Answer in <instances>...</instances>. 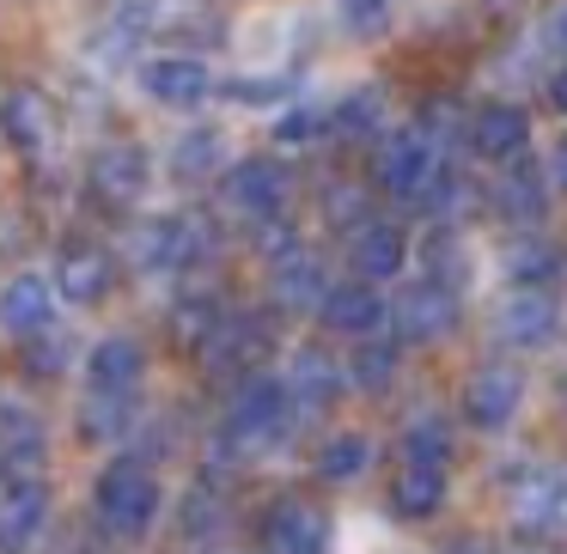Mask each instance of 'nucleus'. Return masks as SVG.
I'll list each match as a JSON object with an SVG mask.
<instances>
[{
    "label": "nucleus",
    "mask_w": 567,
    "mask_h": 554,
    "mask_svg": "<svg viewBox=\"0 0 567 554\" xmlns=\"http://www.w3.org/2000/svg\"><path fill=\"white\" fill-rule=\"evenodd\" d=\"M518 403H525V372L506 366V359H494V366H476L464 384V420L482 432H501L506 420L518 415Z\"/></svg>",
    "instance_id": "obj_10"
},
{
    "label": "nucleus",
    "mask_w": 567,
    "mask_h": 554,
    "mask_svg": "<svg viewBox=\"0 0 567 554\" xmlns=\"http://www.w3.org/2000/svg\"><path fill=\"white\" fill-rule=\"evenodd\" d=\"M342 19H348V31H379L384 19H391V0H342Z\"/></svg>",
    "instance_id": "obj_38"
},
{
    "label": "nucleus",
    "mask_w": 567,
    "mask_h": 554,
    "mask_svg": "<svg viewBox=\"0 0 567 554\" xmlns=\"http://www.w3.org/2000/svg\"><path fill=\"white\" fill-rule=\"evenodd\" d=\"M452 323H457V293L440 281H409L391 305V330L403 342H440V335H452Z\"/></svg>",
    "instance_id": "obj_12"
},
{
    "label": "nucleus",
    "mask_w": 567,
    "mask_h": 554,
    "mask_svg": "<svg viewBox=\"0 0 567 554\" xmlns=\"http://www.w3.org/2000/svg\"><path fill=\"white\" fill-rule=\"evenodd\" d=\"M530 140V116L518 111V104H482L476 116H470V147L482 153V159H518Z\"/></svg>",
    "instance_id": "obj_20"
},
{
    "label": "nucleus",
    "mask_w": 567,
    "mask_h": 554,
    "mask_svg": "<svg viewBox=\"0 0 567 554\" xmlns=\"http://www.w3.org/2000/svg\"><path fill=\"white\" fill-rule=\"evenodd\" d=\"M543 201H549V196H543V177L537 171H518V177H506V184H501V208L518 213V220H537Z\"/></svg>",
    "instance_id": "obj_35"
},
{
    "label": "nucleus",
    "mask_w": 567,
    "mask_h": 554,
    "mask_svg": "<svg viewBox=\"0 0 567 554\" xmlns=\"http://www.w3.org/2000/svg\"><path fill=\"white\" fill-rule=\"evenodd\" d=\"M287 184H293V177H287L281 159H238V165H226V177H220V201L238 220L262 226L287 208Z\"/></svg>",
    "instance_id": "obj_6"
},
{
    "label": "nucleus",
    "mask_w": 567,
    "mask_h": 554,
    "mask_svg": "<svg viewBox=\"0 0 567 554\" xmlns=\"http://www.w3.org/2000/svg\"><path fill=\"white\" fill-rule=\"evenodd\" d=\"M220 317H226V311H220V299H208V293H189L184 305L172 311V335H177L184 347H196V354H202V347H208V335L220 330Z\"/></svg>",
    "instance_id": "obj_30"
},
{
    "label": "nucleus",
    "mask_w": 567,
    "mask_h": 554,
    "mask_svg": "<svg viewBox=\"0 0 567 554\" xmlns=\"http://www.w3.org/2000/svg\"><path fill=\"white\" fill-rule=\"evenodd\" d=\"M141 92L159 111H202L214 98V74L196 55H153V62H141Z\"/></svg>",
    "instance_id": "obj_11"
},
{
    "label": "nucleus",
    "mask_w": 567,
    "mask_h": 554,
    "mask_svg": "<svg viewBox=\"0 0 567 554\" xmlns=\"http://www.w3.org/2000/svg\"><path fill=\"white\" fill-rule=\"evenodd\" d=\"M445 554H488V548H482V542H452Z\"/></svg>",
    "instance_id": "obj_41"
},
{
    "label": "nucleus",
    "mask_w": 567,
    "mask_h": 554,
    "mask_svg": "<svg viewBox=\"0 0 567 554\" xmlns=\"http://www.w3.org/2000/svg\"><path fill=\"white\" fill-rule=\"evenodd\" d=\"M19 359H25L31 378H55L68 366V330H38L19 342Z\"/></svg>",
    "instance_id": "obj_32"
},
{
    "label": "nucleus",
    "mask_w": 567,
    "mask_h": 554,
    "mask_svg": "<svg viewBox=\"0 0 567 554\" xmlns=\"http://www.w3.org/2000/svg\"><path fill=\"white\" fill-rule=\"evenodd\" d=\"M43 457V420L25 403H0V469H31Z\"/></svg>",
    "instance_id": "obj_24"
},
{
    "label": "nucleus",
    "mask_w": 567,
    "mask_h": 554,
    "mask_svg": "<svg viewBox=\"0 0 567 554\" xmlns=\"http://www.w3.org/2000/svg\"><path fill=\"white\" fill-rule=\"evenodd\" d=\"M348 378H354L360 390H391V378H396V342L367 335V342L354 347V359H348Z\"/></svg>",
    "instance_id": "obj_31"
},
{
    "label": "nucleus",
    "mask_w": 567,
    "mask_h": 554,
    "mask_svg": "<svg viewBox=\"0 0 567 554\" xmlns=\"http://www.w3.org/2000/svg\"><path fill=\"white\" fill-rule=\"evenodd\" d=\"M513 524L525 530L530 542H549L555 530L567 524V469L555 463H530L525 475L513 481V500H506Z\"/></svg>",
    "instance_id": "obj_5"
},
{
    "label": "nucleus",
    "mask_w": 567,
    "mask_h": 554,
    "mask_svg": "<svg viewBox=\"0 0 567 554\" xmlns=\"http://www.w3.org/2000/svg\"><path fill=\"white\" fill-rule=\"evenodd\" d=\"M135 415H141L135 396H99L92 390L86 403L74 408V427H80V439L99 445V439H123V432L135 427Z\"/></svg>",
    "instance_id": "obj_26"
},
{
    "label": "nucleus",
    "mask_w": 567,
    "mask_h": 554,
    "mask_svg": "<svg viewBox=\"0 0 567 554\" xmlns=\"http://www.w3.org/2000/svg\"><path fill=\"white\" fill-rule=\"evenodd\" d=\"M549 98H555V111H567V67L555 74V86H549Z\"/></svg>",
    "instance_id": "obj_40"
},
{
    "label": "nucleus",
    "mask_w": 567,
    "mask_h": 554,
    "mask_svg": "<svg viewBox=\"0 0 567 554\" xmlns=\"http://www.w3.org/2000/svg\"><path fill=\"white\" fill-rule=\"evenodd\" d=\"M391 505L403 518H433L445 505V469H421V463H403V475L391 481Z\"/></svg>",
    "instance_id": "obj_27"
},
{
    "label": "nucleus",
    "mask_w": 567,
    "mask_h": 554,
    "mask_svg": "<svg viewBox=\"0 0 567 554\" xmlns=\"http://www.w3.org/2000/svg\"><path fill=\"white\" fill-rule=\"evenodd\" d=\"M561 269V250L549 244V238H537V232H525V238H513V250H506V274H513V286H537L543 293V281Z\"/></svg>",
    "instance_id": "obj_28"
},
{
    "label": "nucleus",
    "mask_w": 567,
    "mask_h": 554,
    "mask_svg": "<svg viewBox=\"0 0 567 554\" xmlns=\"http://www.w3.org/2000/svg\"><path fill=\"white\" fill-rule=\"evenodd\" d=\"M323 220L330 226H367V196H360L354 184H330V196H323Z\"/></svg>",
    "instance_id": "obj_36"
},
{
    "label": "nucleus",
    "mask_w": 567,
    "mask_h": 554,
    "mask_svg": "<svg viewBox=\"0 0 567 554\" xmlns=\"http://www.w3.org/2000/svg\"><path fill=\"white\" fill-rule=\"evenodd\" d=\"M269 347V335H262L257 317H220V330L208 335V347H202V359H208L214 372H238V378H250V359Z\"/></svg>",
    "instance_id": "obj_21"
},
{
    "label": "nucleus",
    "mask_w": 567,
    "mask_h": 554,
    "mask_svg": "<svg viewBox=\"0 0 567 554\" xmlns=\"http://www.w3.org/2000/svg\"><path fill=\"white\" fill-rule=\"evenodd\" d=\"M43 518H50V488L38 469H0V554L31 548Z\"/></svg>",
    "instance_id": "obj_7"
},
{
    "label": "nucleus",
    "mask_w": 567,
    "mask_h": 554,
    "mask_svg": "<svg viewBox=\"0 0 567 554\" xmlns=\"http://www.w3.org/2000/svg\"><path fill=\"white\" fill-rule=\"evenodd\" d=\"M86 189H92V201H99L104 213L135 208V201L147 196V153L128 147V140L99 147V153H92V165H86Z\"/></svg>",
    "instance_id": "obj_9"
},
{
    "label": "nucleus",
    "mask_w": 567,
    "mask_h": 554,
    "mask_svg": "<svg viewBox=\"0 0 567 554\" xmlns=\"http://www.w3.org/2000/svg\"><path fill=\"white\" fill-rule=\"evenodd\" d=\"M379 189L396 201H421L427 196V184L440 177V140L427 135V128H403V135H391L379 147Z\"/></svg>",
    "instance_id": "obj_4"
},
{
    "label": "nucleus",
    "mask_w": 567,
    "mask_h": 554,
    "mask_svg": "<svg viewBox=\"0 0 567 554\" xmlns=\"http://www.w3.org/2000/svg\"><path fill=\"white\" fill-rule=\"evenodd\" d=\"M55 293L68 299V305H99V299H111L116 286V257L104 244H68L62 257H55Z\"/></svg>",
    "instance_id": "obj_14"
},
{
    "label": "nucleus",
    "mask_w": 567,
    "mask_h": 554,
    "mask_svg": "<svg viewBox=\"0 0 567 554\" xmlns=\"http://www.w3.org/2000/svg\"><path fill=\"white\" fill-rule=\"evenodd\" d=\"M92 512H99V524L111 536H147L153 518H159V475H153V463H141V457L104 463L99 481H92Z\"/></svg>",
    "instance_id": "obj_1"
},
{
    "label": "nucleus",
    "mask_w": 567,
    "mask_h": 554,
    "mask_svg": "<svg viewBox=\"0 0 567 554\" xmlns=\"http://www.w3.org/2000/svg\"><path fill=\"white\" fill-rule=\"evenodd\" d=\"M318 135H323V116L318 111H293V116H281V128H275L281 147H311Z\"/></svg>",
    "instance_id": "obj_37"
},
{
    "label": "nucleus",
    "mask_w": 567,
    "mask_h": 554,
    "mask_svg": "<svg viewBox=\"0 0 567 554\" xmlns=\"http://www.w3.org/2000/svg\"><path fill=\"white\" fill-rule=\"evenodd\" d=\"M220 153H226V140H220V128H189V135H177V147H172V177L177 184H208L214 171H220Z\"/></svg>",
    "instance_id": "obj_25"
},
{
    "label": "nucleus",
    "mask_w": 567,
    "mask_h": 554,
    "mask_svg": "<svg viewBox=\"0 0 567 554\" xmlns=\"http://www.w3.org/2000/svg\"><path fill=\"white\" fill-rule=\"evenodd\" d=\"M86 378L99 396H135V384L147 378V347L135 335H104L86 354Z\"/></svg>",
    "instance_id": "obj_16"
},
{
    "label": "nucleus",
    "mask_w": 567,
    "mask_h": 554,
    "mask_svg": "<svg viewBox=\"0 0 567 554\" xmlns=\"http://www.w3.org/2000/svg\"><path fill=\"white\" fill-rule=\"evenodd\" d=\"M561 403H567V378H561Z\"/></svg>",
    "instance_id": "obj_43"
},
{
    "label": "nucleus",
    "mask_w": 567,
    "mask_h": 554,
    "mask_svg": "<svg viewBox=\"0 0 567 554\" xmlns=\"http://www.w3.org/2000/svg\"><path fill=\"white\" fill-rule=\"evenodd\" d=\"M513 554H555L549 542H525V548H513Z\"/></svg>",
    "instance_id": "obj_42"
},
{
    "label": "nucleus",
    "mask_w": 567,
    "mask_h": 554,
    "mask_svg": "<svg viewBox=\"0 0 567 554\" xmlns=\"http://www.w3.org/2000/svg\"><path fill=\"white\" fill-rule=\"evenodd\" d=\"M220 554H226V548H220Z\"/></svg>",
    "instance_id": "obj_44"
},
{
    "label": "nucleus",
    "mask_w": 567,
    "mask_h": 554,
    "mask_svg": "<svg viewBox=\"0 0 567 554\" xmlns=\"http://www.w3.org/2000/svg\"><path fill=\"white\" fill-rule=\"evenodd\" d=\"M287 403L299 408H323L336 390H342V372H336V359L323 354V347H299L293 354V372H287Z\"/></svg>",
    "instance_id": "obj_23"
},
{
    "label": "nucleus",
    "mask_w": 567,
    "mask_h": 554,
    "mask_svg": "<svg viewBox=\"0 0 567 554\" xmlns=\"http://www.w3.org/2000/svg\"><path fill=\"white\" fill-rule=\"evenodd\" d=\"M330 548V530H323V512L299 493L275 500L262 512V554H323Z\"/></svg>",
    "instance_id": "obj_13"
},
{
    "label": "nucleus",
    "mask_w": 567,
    "mask_h": 554,
    "mask_svg": "<svg viewBox=\"0 0 567 554\" xmlns=\"http://www.w3.org/2000/svg\"><path fill=\"white\" fill-rule=\"evenodd\" d=\"M50 317H55V286L43 274H13V281L0 286V330L13 335V342L50 330Z\"/></svg>",
    "instance_id": "obj_17"
},
{
    "label": "nucleus",
    "mask_w": 567,
    "mask_h": 554,
    "mask_svg": "<svg viewBox=\"0 0 567 554\" xmlns=\"http://www.w3.org/2000/svg\"><path fill=\"white\" fill-rule=\"evenodd\" d=\"M403 457L421 469H445V457H452V432L440 427V420H415V427L403 432Z\"/></svg>",
    "instance_id": "obj_33"
},
{
    "label": "nucleus",
    "mask_w": 567,
    "mask_h": 554,
    "mask_svg": "<svg viewBox=\"0 0 567 554\" xmlns=\"http://www.w3.org/2000/svg\"><path fill=\"white\" fill-rule=\"evenodd\" d=\"M128 250H135L141 274H172V269H189L208 250V226L196 213H153L147 226H135Z\"/></svg>",
    "instance_id": "obj_3"
},
{
    "label": "nucleus",
    "mask_w": 567,
    "mask_h": 554,
    "mask_svg": "<svg viewBox=\"0 0 567 554\" xmlns=\"http://www.w3.org/2000/svg\"><path fill=\"white\" fill-rule=\"evenodd\" d=\"M330 281H323V262L311 250H293V257L275 262V305L281 311H318Z\"/></svg>",
    "instance_id": "obj_22"
},
{
    "label": "nucleus",
    "mask_w": 567,
    "mask_h": 554,
    "mask_svg": "<svg viewBox=\"0 0 567 554\" xmlns=\"http://www.w3.org/2000/svg\"><path fill=\"white\" fill-rule=\"evenodd\" d=\"M348 262H354V274L360 281H396L403 274V262H409V238L396 232V226H384V220H367L354 238H348Z\"/></svg>",
    "instance_id": "obj_19"
},
{
    "label": "nucleus",
    "mask_w": 567,
    "mask_h": 554,
    "mask_svg": "<svg viewBox=\"0 0 567 554\" xmlns=\"http://www.w3.org/2000/svg\"><path fill=\"white\" fill-rule=\"evenodd\" d=\"M0 135L13 140V153L43 159V153L55 147V104H50V92L31 86V80H13V86L0 92Z\"/></svg>",
    "instance_id": "obj_8"
},
{
    "label": "nucleus",
    "mask_w": 567,
    "mask_h": 554,
    "mask_svg": "<svg viewBox=\"0 0 567 554\" xmlns=\"http://www.w3.org/2000/svg\"><path fill=\"white\" fill-rule=\"evenodd\" d=\"M287 415H293V403H287V384L269 378V372H250V378H238L233 403H226L220 445H226V451H257V445H269L275 432H281Z\"/></svg>",
    "instance_id": "obj_2"
},
{
    "label": "nucleus",
    "mask_w": 567,
    "mask_h": 554,
    "mask_svg": "<svg viewBox=\"0 0 567 554\" xmlns=\"http://www.w3.org/2000/svg\"><path fill=\"white\" fill-rule=\"evenodd\" d=\"M379 116H384V98H379L372 86H360L354 98H342V104H336V116H330V123L342 128V135H367V128H379Z\"/></svg>",
    "instance_id": "obj_34"
},
{
    "label": "nucleus",
    "mask_w": 567,
    "mask_h": 554,
    "mask_svg": "<svg viewBox=\"0 0 567 554\" xmlns=\"http://www.w3.org/2000/svg\"><path fill=\"white\" fill-rule=\"evenodd\" d=\"M318 317L330 323L336 335H360V342H367V335L379 330L384 317H391V305L379 299V286H367V281H342V286H330V293H323Z\"/></svg>",
    "instance_id": "obj_18"
},
{
    "label": "nucleus",
    "mask_w": 567,
    "mask_h": 554,
    "mask_svg": "<svg viewBox=\"0 0 567 554\" xmlns=\"http://www.w3.org/2000/svg\"><path fill=\"white\" fill-rule=\"evenodd\" d=\"M367 463H372L367 432H330L323 451H318V481H354Z\"/></svg>",
    "instance_id": "obj_29"
},
{
    "label": "nucleus",
    "mask_w": 567,
    "mask_h": 554,
    "mask_svg": "<svg viewBox=\"0 0 567 554\" xmlns=\"http://www.w3.org/2000/svg\"><path fill=\"white\" fill-rule=\"evenodd\" d=\"M549 43H555V50H567V0L549 13Z\"/></svg>",
    "instance_id": "obj_39"
},
{
    "label": "nucleus",
    "mask_w": 567,
    "mask_h": 554,
    "mask_svg": "<svg viewBox=\"0 0 567 554\" xmlns=\"http://www.w3.org/2000/svg\"><path fill=\"white\" fill-rule=\"evenodd\" d=\"M555 323H561V311H555V299L537 293V286H513V293L494 305V335H501L506 347H543L555 335Z\"/></svg>",
    "instance_id": "obj_15"
}]
</instances>
